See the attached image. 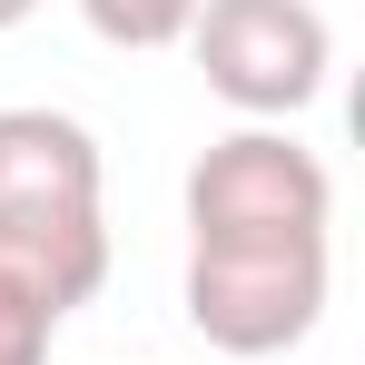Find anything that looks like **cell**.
Returning a JSON list of instances; mask_svg holds the SVG:
<instances>
[{
  "label": "cell",
  "instance_id": "1",
  "mask_svg": "<svg viewBox=\"0 0 365 365\" xmlns=\"http://www.w3.org/2000/svg\"><path fill=\"white\" fill-rule=\"evenodd\" d=\"M0 267L40 297L89 306L109 277V217H99V138L69 109H0Z\"/></svg>",
  "mask_w": 365,
  "mask_h": 365
},
{
  "label": "cell",
  "instance_id": "2",
  "mask_svg": "<svg viewBox=\"0 0 365 365\" xmlns=\"http://www.w3.org/2000/svg\"><path fill=\"white\" fill-rule=\"evenodd\" d=\"M326 316V237H187V326L217 356H287Z\"/></svg>",
  "mask_w": 365,
  "mask_h": 365
},
{
  "label": "cell",
  "instance_id": "3",
  "mask_svg": "<svg viewBox=\"0 0 365 365\" xmlns=\"http://www.w3.org/2000/svg\"><path fill=\"white\" fill-rule=\"evenodd\" d=\"M187 50H197V79L247 128H277V119H297V109L326 99L336 30H326L316 0H197Z\"/></svg>",
  "mask_w": 365,
  "mask_h": 365
},
{
  "label": "cell",
  "instance_id": "4",
  "mask_svg": "<svg viewBox=\"0 0 365 365\" xmlns=\"http://www.w3.org/2000/svg\"><path fill=\"white\" fill-rule=\"evenodd\" d=\"M336 178L287 128H227L187 168V237H326Z\"/></svg>",
  "mask_w": 365,
  "mask_h": 365
},
{
  "label": "cell",
  "instance_id": "5",
  "mask_svg": "<svg viewBox=\"0 0 365 365\" xmlns=\"http://www.w3.org/2000/svg\"><path fill=\"white\" fill-rule=\"evenodd\" d=\"M79 20L109 40V50H178L197 0H79Z\"/></svg>",
  "mask_w": 365,
  "mask_h": 365
},
{
  "label": "cell",
  "instance_id": "6",
  "mask_svg": "<svg viewBox=\"0 0 365 365\" xmlns=\"http://www.w3.org/2000/svg\"><path fill=\"white\" fill-rule=\"evenodd\" d=\"M50 336H60V306L0 267V365H50Z\"/></svg>",
  "mask_w": 365,
  "mask_h": 365
},
{
  "label": "cell",
  "instance_id": "7",
  "mask_svg": "<svg viewBox=\"0 0 365 365\" xmlns=\"http://www.w3.org/2000/svg\"><path fill=\"white\" fill-rule=\"evenodd\" d=\"M30 10H40V0H0V30H20V20H30Z\"/></svg>",
  "mask_w": 365,
  "mask_h": 365
}]
</instances>
